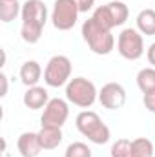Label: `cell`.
Here are the masks:
<instances>
[{"mask_svg":"<svg viewBox=\"0 0 155 157\" xmlns=\"http://www.w3.org/2000/svg\"><path fill=\"white\" fill-rule=\"evenodd\" d=\"M78 6L75 0H55L51 9V24L59 31H70L78 20Z\"/></svg>","mask_w":155,"mask_h":157,"instance_id":"8","label":"cell"},{"mask_svg":"<svg viewBox=\"0 0 155 157\" xmlns=\"http://www.w3.org/2000/svg\"><path fill=\"white\" fill-rule=\"evenodd\" d=\"M17 148L22 157H39V154L44 150L40 144L39 132H24L17 141Z\"/></svg>","mask_w":155,"mask_h":157,"instance_id":"11","label":"cell"},{"mask_svg":"<svg viewBox=\"0 0 155 157\" xmlns=\"http://www.w3.org/2000/svg\"><path fill=\"white\" fill-rule=\"evenodd\" d=\"M131 157H155L153 143L146 137H137L131 141Z\"/></svg>","mask_w":155,"mask_h":157,"instance_id":"17","label":"cell"},{"mask_svg":"<svg viewBox=\"0 0 155 157\" xmlns=\"http://www.w3.org/2000/svg\"><path fill=\"white\" fill-rule=\"evenodd\" d=\"M137 86L142 93H148L155 90V68H142L137 73Z\"/></svg>","mask_w":155,"mask_h":157,"instance_id":"18","label":"cell"},{"mask_svg":"<svg viewBox=\"0 0 155 157\" xmlns=\"http://www.w3.org/2000/svg\"><path fill=\"white\" fill-rule=\"evenodd\" d=\"M62 128L55 126H42L39 130V139L44 150H55L62 143Z\"/></svg>","mask_w":155,"mask_h":157,"instance_id":"14","label":"cell"},{"mask_svg":"<svg viewBox=\"0 0 155 157\" xmlns=\"http://www.w3.org/2000/svg\"><path fill=\"white\" fill-rule=\"evenodd\" d=\"M146 59H148V62H150V66L155 68V42L148 48V51H146Z\"/></svg>","mask_w":155,"mask_h":157,"instance_id":"23","label":"cell"},{"mask_svg":"<svg viewBox=\"0 0 155 157\" xmlns=\"http://www.w3.org/2000/svg\"><path fill=\"white\" fill-rule=\"evenodd\" d=\"M9 2H11V0H9Z\"/></svg>","mask_w":155,"mask_h":157,"instance_id":"25","label":"cell"},{"mask_svg":"<svg viewBox=\"0 0 155 157\" xmlns=\"http://www.w3.org/2000/svg\"><path fill=\"white\" fill-rule=\"evenodd\" d=\"M22 28L20 35L28 44H37L47 22V7L42 0H26L22 4Z\"/></svg>","mask_w":155,"mask_h":157,"instance_id":"1","label":"cell"},{"mask_svg":"<svg viewBox=\"0 0 155 157\" xmlns=\"http://www.w3.org/2000/svg\"><path fill=\"white\" fill-rule=\"evenodd\" d=\"M22 102L26 108L29 110H40V108H46V104L49 102V95H47V90L42 88V86H31L26 90L24 97H22Z\"/></svg>","mask_w":155,"mask_h":157,"instance_id":"12","label":"cell"},{"mask_svg":"<svg viewBox=\"0 0 155 157\" xmlns=\"http://www.w3.org/2000/svg\"><path fill=\"white\" fill-rule=\"evenodd\" d=\"M78 6V11L80 13H88L95 7V0H75Z\"/></svg>","mask_w":155,"mask_h":157,"instance_id":"22","label":"cell"},{"mask_svg":"<svg viewBox=\"0 0 155 157\" xmlns=\"http://www.w3.org/2000/svg\"><path fill=\"white\" fill-rule=\"evenodd\" d=\"M117 51L126 60H139L144 55V39L137 28H126L117 37Z\"/></svg>","mask_w":155,"mask_h":157,"instance_id":"7","label":"cell"},{"mask_svg":"<svg viewBox=\"0 0 155 157\" xmlns=\"http://www.w3.org/2000/svg\"><path fill=\"white\" fill-rule=\"evenodd\" d=\"M137 29L146 35V37H153L155 35V9H142L137 18Z\"/></svg>","mask_w":155,"mask_h":157,"instance_id":"15","label":"cell"},{"mask_svg":"<svg viewBox=\"0 0 155 157\" xmlns=\"http://www.w3.org/2000/svg\"><path fill=\"white\" fill-rule=\"evenodd\" d=\"M70 117V106L64 99L55 97L49 99V102L46 104L42 117H40V124L42 126H55V128H62L66 124V121Z\"/></svg>","mask_w":155,"mask_h":157,"instance_id":"9","label":"cell"},{"mask_svg":"<svg viewBox=\"0 0 155 157\" xmlns=\"http://www.w3.org/2000/svg\"><path fill=\"white\" fill-rule=\"evenodd\" d=\"M82 39L95 55H110L115 49V37L112 31L99 26L91 17L82 24Z\"/></svg>","mask_w":155,"mask_h":157,"instance_id":"3","label":"cell"},{"mask_svg":"<svg viewBox=\"0 0 155 157\" xmlns=\"http://www.w3.org/2000/svg\"><path fill=\"white\" fill-rule=\"evenodd\" d=\"M91 148L86 144V143H71L68 148H66V152H64V157H91Z\"/></svg>","mask_w":155,"mask_h":157,"instance_id":"20","label":"cell"},{"mask_svg":"<svg viewBox=\"0 0 155 157\" xmlns=\"http://www.w3.org/2000/svg\"><path fill=\"white\" fill-rule=\"evenodd\" d=\"M73 64L66 55H53L44 70V82L49 88H60L66 86L71 80Z\"/></svg>","mask_w":155,"mask_h":157,"instance_id":"6","label":"cell"},{"mask_svg":"<svg viewBox=\"0 0 155 157\" xmlns=\"http://www.w3.org/2000/svg\"><path fill=\"white\" fill-rule=\"evenodd\" d=\"M75 126L77 130L88 137V141H91L93 144H106L112 137V132L108 128L106 122H102V119L99 117L97 112L91 110H82L75 119Z\"/></svg>","mask_w":155,"mask_h":157,"instance_id":"2","label":"cell"},{"mask_svg":"<svg viewBox=\"0 0 155 157\" xmlns=\"http://www.w3.org/2000/svg\"><path fill=\"white\" fill-rule=\"evenodd\" d=\"M66 99L78 108H91L99 99V91L89 78L75 77L66 84Z\"/></svg>","mask_w":155,"mask_h":157,"instance_id":"4","label":"cell"},{"mask_svg":"<svg viewBox=\"0 0 155 157\" xmlns=\"http://www.w3.org/2000/svg\"><path fill=\"white\" fill-rule=\"evenodd\" d=\"M18 15H22V4L18 0H0V20L4 24L13 22Z\"/></svg>","mask_w":155,"mask_h":157,"instance_id":"16","label":"cell"},{"mask_svg":"<svg viewBox=\"0 0 155 157\" xmlns=\"http://www.w3.org/2000/svg\"><path fill=\"white\" fill-rule=\"evenodd\" d=\"M20 80L24 86L31 88V86H39V80L42 78V66L37 60H26L20 66Z\"/></svg>","mask_w":155,"mask_h":157,"instance_id":"13","label":"cell"},{"mask_svg":"<svg viewBox=\"0 0 155 157\" xmlns=\"http://www.w3.org/2000/svg\"><path fill=\"white\" fill-rule=\"evenodd\" d=\"M0 84H2L0 97H6V95H7V77H6L4 73H0Z\"/></svg>","mask_w":155,"mask_h":157,"instance_id":"24","label":"cell"},{"mask_svg":"<svg viewBox=\"0 0 155 157\" xmlns=\"http://www.w3.org/2000/svg\"><path fill=\"white\" fill-rule=\"evenodd\" d=\"M99 102L106 110H119L126 104V90L119 82H108L99 91Z\"/></svg>","mask_w":155,"mask_h":157,"instance_id":"10","label":"cell"},{"mask_svg":"<svg viewBox=\"0 0 155 157\" xmlns=\"http://www.w3.org/2000/svg\"><path fill=\"white\" fill-rule=\"evenodd\" d=\"M142 102H144V106H146V110H148V112L155 113V90L148 91V93H144Z\"/></svg>","mask_w":155,"mask_h":157,"instance_id":"21","label":"cell"},{"mask_svg":"<svg viewBox=\"0 0 155 157\" xmlns=\"http://www.w3.org/2000/svg\"><path fill=\"white\" fill-rule=\"evenodd\" d=\"M128 17H130V9H128V6L124 4V2H120V0H112V2H108L106 6H99L95 11H93V15H91V18L99 24V26H102L104 29H113V28H119V26H122L126 20H128Z\"/></svg>","mask_w":155,"mask_h":157,"instance_id":"5","label":"cell"},{"mask_svg":"<svg viewBox=\"0 0 155 157\" xmlns=\"http://www.w3.org/2000/svg\"><path fill=\"white\" fill-rule=\"evenodd\" d=\"M112 157H131V141L130 139H117L110 150Z\"/></svg>","mask_w":155,"mask_h":157,"instance_id":"19","label":"cell"}]
</instances>
